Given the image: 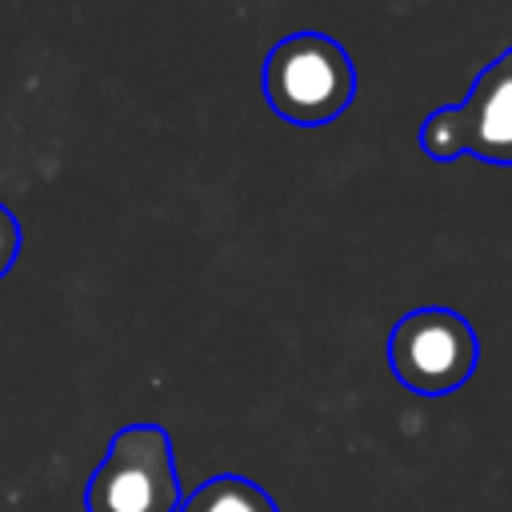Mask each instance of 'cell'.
<instances>
[{
  "mask_svg": "<svg viewBox=\"0 0 512 512\" xmlns=\"http://www.w3.org/2000/svg\"><path fill=\"white\" fill-rule=\"evenodd\" d=\"M420 148L432 160L480 156L512 164V48H504L452 108H436L420 124Z\"/></svg>",
  "mask_w": 512,
  "mask_h": 512,
  "instance_id": "cell-4",
  "label": "cell"
},
{
  "mask_svg": "<svg viewBox=\"0 0 512 512\" xmlns=\"http://www.w3.org/2000/svg\"><path fill=\"white\" fill-rule=\"evenodd\" d=\"M180 512H280V508L248 476H212L184 496Z\"/></svg>",
  "mask_w": 512,
  "mask_h": 512,
  "instance_id": "cell-5",
  "label": "cell"
},
{
  "mask_svg": "<svg viewBox=\"0 0 512 512\" xmlns=\"http://www.w3.org/2000/svg\"><path fill=\"white\" fill-rule=\"evenodd\" d=\"M264 100L288 124H328L356 96V64L328 32H292L264 56Z\"/></svg>",
  "mask_w": 512,
  "mask_h": 512,
  "instance_id": "cell-1",
  "label": "cell"
},
{
  "mask_svg": "<svg viewBox=\"0 0 512 512\" xmlns=\"http://www.w3.org/2000/svg\"><path fill=\"white\" fill-rule=\"evenodd\" d=\"M184 488L160 424H124L84 488V512H180Z\"/></svg>",
  "mask_w": 512,
  "mask_h": 512,
  "instance_id": "cell-2",
  "label": "cell"
},
{
  "mask_svg": "<svg viewBox=\"0 0 512 512\" xmlns=\"http://www.w3.org/2000/svg\"><path fill=\"white\" fill-rule=\"evenodd\" d=\"M20 256V220L0 204V276L16 264Z\"/></svg>",
  "mask_w": 512,
  "mask_h": 512,
  "instance_id": "cell-6",
  "label": "cell"
},
{
  "mask_svg": "<svg viewBox=\"0 0 512 512\" xmlns=\"http://www.w3.org/2000/svg\"><path fill=\"white\" fill-rule=\"evenodd\" d=\"M480 340L456 308H412L388 332V368L416 396H448L476 372Z\"/></svg>",
  "mask_w": 512,
  "mask_h": 512,
  "instance_id": "cell-3",
  "label": "cell"
}]
</instances>
